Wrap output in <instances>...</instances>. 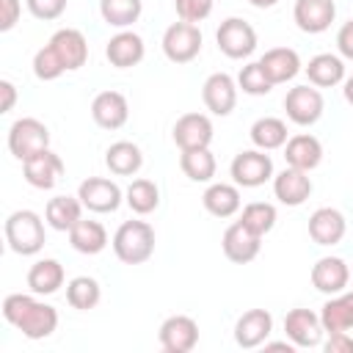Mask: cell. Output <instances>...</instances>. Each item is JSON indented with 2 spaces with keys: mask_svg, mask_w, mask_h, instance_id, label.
Wrapping results in <instances>:
<instances>
[{
  "mask_svg": "<svg viewBox=\"0 0 353 353\" xmlns=\"http://www.w3.org/2000/svg\"><path fill=\"white\" fill-rule=\"evenodd\" d=\"M3 317L17 331H22V336H28V339H47L58 328V312H55V306L39 301L33 295H22V292L6 295V301H3Z\"/></svg>",
  "mask_w": 353,
  "mask_h": 353,
  "instance_id": "6da1fadb",
  "label": "cell"
},
{
  "mask_svg": "<svg viewBox=\"0 0 353 353\" xmlns=\"http://www.w3.org/2000/svg\"><path fill=\"white\" fill-rule=\"evenodd\" d=\"M6 243L14 254L19 256H33L44 248L47 243V234H44V221L39 212L33 210H17L6 218Z\"/></svg>",
  "mask_w": 353,
  "mask_h": 353,
  "instance_id": "7a4b0ae2",
  "label": "cell"
},
{
  "mask_svg": "<svg viewBox=\"0 0 353 353\" xmlns=\"http://www.w3.org/2000/svg\"><path fill=\"white\" fill-rule=\"evenodd\" d=\"M113 254L124 265H143L154 254V229L146 221H124L113 234Z\"/></svg>",
  "mask_w": 353,
  "mask_h": 353,
  "instance_id": "3957f363",
  "label": "cell"
},
{
  "mask_svg": "<svg viewBox=\"0 0 353 353\" xmlns=\"http://www.w3.org/2000/svg\"><path fill=\"white\" fill-rule=\"evenodd\" d=\"M44 149H50V130L44 121L33 119V116H25V119H17L8 130V152L17 157V160H30L36 154H41Z\"/></svg>",
  "mask_w": 353,
  "mask_h": 353,
  "instance_id": "277c9868",
  "label": "cell"
},
{
  "mask_svg": "<svg viewBox=\"0 0 353 353\" xmlns=\"http://www.w3.org/2000/svg\"><path fill=\"white\" fill-rule=\"evenodd\" d=\"M163 52L174 63H190L201 52V30L193 22H171L163 33Z\"/></svg>",
  "mask_w": 353,
  "mask_h": 353,
  "instance_id": "5b68a950",
  "label": "cell"
},
{
  "mask_svg": "<svg viewBox=\"0 0 353 353\" xmlns=\"http://www.w3.org/2000/svg\"><path fill=\"white\" fill-rule=\"evenodd\" d=\"M323 94L317 85L312 83H303V85H295L287 91L284 97V110H287V119L298 127H312L314 121H320L323 116Z\"/></svg>",
  "mask_w": 353,
  "mask_h": 353,
  "instance_id": "8992f818",
  "label": "cell"
},
{
  "mask_svg": "<svg viewBox=\"0 0 353 353\" xmlns=\"http://www.w3.org/2000/svg\"><path fill=\"white\" fill-rule=\"evenodd\" d=\"M229 174L237 188H259L273 176V160L262 149H245L234 154Z\"/></svg>",
  "mask_w": 353,
  "mask_h": 353,
  "instance_id": "52a82bcc",
  "label": "cell"
},
{
  "mask_svg": "<svg viewBox=\"0 0 353 353\" xmlns=\"http://www.w3.org/2000/svg\"><path fill=\"white\" fill-rule=\"evenodd\" d=\"M215 41L226 58H248L256 50V30L245 19L229 17L215 30Z\"/></svg>",
  "mask_w": 353,
  "mask_h": 353,
  "instance_id": "ba28073f",
  "label": "cell"
},
{
  "mask_svg": "<svg viewBox=\"0 0 353 353\" xmlns=\"http://www.w3.org/2000/svg\"><path fill=\"white\" fill-rule=\"evenodd\" d=\"M77 199H80L83 207L91 210V212H116L119 204L124 201V193H121V188H119L113 179L88 176V179L80 182Z\"/></svg>",
  "mask_w": 353,
  "mask_h": 353,
  "instance_id": "9c48e42d",
  "label": "cell"
},
{
  "mask_svg": "<svg viewBox=\"0 0 353 353\" xmlns=\"http://www.w3.org/2000/svg\"><path fill=\"white\" fill-rule=\"evenodd\" d=\"M157 336L165 353H190L199 345V323L188 314H171L163 320Z\"/></svg>",
  "mask_w": 353,
  "mask_h": 353,
  "instance_id": "30bf717a",
  "label": "cell"
},
{
  "mask_svg": "<svg viewBox=\"0 0 353 353\" xmlns=\"http://www.w3.org/2000/svg\"><path fill=\"white\" fill-rule=\"evenodd\" d=\"M201 99L210 113L229 116L237 105V83L226 72H212L201 85Z\"/></svg>",
  "mask_w": 353,
  "mask_h": 353,
  "instance_id": "8fae6325",
  "label": "cell"
},
{
  "mask_svg": "<svg viewBox=\"0 0 353 353\" xmlns=\"http://www.w3.org/2000/svg\"><path fill=\"white\" fill-rule=\"evenodd\" d=\"M284 334L295 347H314L323 339L320 314L312 309H290L284 317Z\"/></svg>",
  "mask_w": 353,
  "mask_h": 353,
  "instance_id": "7c38bea8",
  "label": "cell"
},
{
  "mask_svg": "<svg viewBox=\"0 0 353 353\" xmlns=\"http://www.w3.org/2000/svg\"><path fill=\"white\" fill-rule=\"evenodd\" d=\"M270 331H273V314L268 309H248L234 323V342L251 350V347L265 345Z\"/></svg>",
  "mask_w": 353,
  "mask_h": 353,
  "instance_id": "4fadbf2b",
  "label": "cell"
},
{
  "mask_svg": "<svg viewBox=\"0 0 353 353\" xmlns=\"http://www.w3.org/2000/svg\"><path fill=\"white\" fill-rule=\"evenodd\" d=\"M212 121L204 113H182L174 124V143L185 149H204L212 143Z\"/></svg>",
  "mask_w": 353,
  "mask_h": 353,
  "instance_id": "5bb4252c",
  "label": "cell"
},
{
  "mask_svg": "<svg viewBox=\"0 0 353 353\" xmlns=\"http://www.w3.org/2000/svg\"><path fill=\"white\" fill-rule=\"evenodd\" d=\"M221 248H223V254H226L229 262L245 265V262L256 259V254L262 248V237L254 234V232H248L240 221H234L232 226H226V232L221 237Z\"/></svg>",
  "mask_w": 353,
  "mask_h": 353,
  "instance_id": "9a60e30c",
  "label": "cell"
},
{
  "mask_svg": "<svg viewBox=\"0 0 353 353\" xmlns=\"http://www.w3.org/2000/svg\"><path fill=\"white\" fill-rule=\"evenodd\" d=\"M350 281V268L339 256H320L312 265V284L323 295H339L347 290Z\"/></svg>",
  "mask_w": 353,
  "mask_h": 353,
  "instance_id": "2e32d148",
  "label": "cell"
},
{
  "mask_svg": "<svg viewBox=\"0 0 353 353\" xmlns=\"http://www.w3.org/2000/svg\"><path fill=\"white\" fill-rule=\"evenodd\" d=\"M334 17H336L334 0H295V8H292V19L303 33L328 30Z\"/></svg>",
  "mask_w": 353,
  "mask_h": 353,
  "instance_id": "e0dca14e",
  "label": "cell"
},
{
  "mask_svg": "<svg viewBox=\"0 0 353 353\" xmlns=\"http://www.w3.org/2000/svg\"><path fill=\"white\" fill-rule=\"evenodd\" d=\"M91 116L102 130H119L130 119V105L121 91H99L91 102Z\"/></svg>",
  "mask_w": 353,
  "mask_h": 353,
  "instance_id": "ac0fdd59",
  "label": "cell"
},
{
  "mask_svg": "<svg viewBox=\"0 0 353 353\" xmlns=\"http://www.w3.org/2000/svg\"><path fill=\"white\" fill-rule=\"evenodd\" d=\"M22 174H25V182L28 185H33L39 190H50L63 176V160L55 152L44 149L41 154H36V157H30V160L22 163Z\"/></svg>",
  "mask_w": 353,
  "mask_h": 353,
  "instance_id": "d6986e66",
  "label": "cell"
},
{
  "mask_svg": "<svg viewBox=\"0 0 353 353\" xmlns=\"http://www.w3.org/2000/svg\"><path fill=\"white\" fill-rule=\"evenodd\" d=\"M273 193L281 204L287 207H301L309 196H312V179H309V171H301V168H292L287 165L284 171H279L273 176Z\"/></svg>",
  "mask_w": 353,
  "mask_h": 353,
  "instance_id": "ffe728a7",
  "label": "cell"
},
{
  "mask_svg": "<svg viewBox=\"0 0 353 353\" xmlns=\"http://www.w3.org/2000/svg\"><path fill=\"white\" fill-rule=\"evenodd\" d=\"M347 232V221L334 207H320L309 215V237L317 245H336Z\"/></svg>",
  "mask_w": 353,
  "mask_h": 353,
  "instance_id": "44dd1931",
  "label": "cell"
},
{
  "mask_svg": "<svg viewBox=\"0 0 353 353\" xmlns=\"http://www.w3.org/2000/svg\"><path fill=\"white\" fill-rule=\"evenodd\" d=\"M50 44L58 52V58L63 61L66 72H74V69L85 66V61H88V41H85V36L77 28H61V30H55L52 39H50Z\"/></svg>",
  "mask_w": 353,
  "mask_h": 353,
  "instance_id": "7402d4cb",
  "label": "cell"
},
{
  "mask_svg": "<svg viewBox=\"0 0 353 353\" xmlns=\"http://www.w3.org/2000/svg\"><path fill=\"white\" fill-rule=\"evenodd\" d=\"M143 55H146L143 39L138 33H132V30H119L116 36H110V41L105 47V58L116 69H130V66L141 63Z\"/></svg>",
  "mask_w": 353,
  "mask_h": 353,
  "instance_id": "603a6c76",
  "label": "cell"
},
{
  "mask_svg": "<svg viewBox=\"0 0 353 353\" xmlns=\"http://www.w3.org/2000/svg\"><path fill=\"white\" fill-rule=\"evenodd\" d=\"M284 160L292 168L312 171L323 160V143L314 135H309V132H298V135L287 138V143H284Z\"/></svg>",
  "mask_w": 353,
  "mask_h": 353,
  "instance_id": "cb8c5ba5",
  "label": "cell"
},
{
  "mask_svg": "<svg viewBox=\"0 0 353 353\" xmlns=\"http://www.w3.org/2000/svg\"><path fill=\"white\" fill-rule=\"evenodd\" d=\"M259 63H262V69H265V74L270 77L273 85L292 80V77L303 69V66H301V55H298L292 47H273V50H268V52L259 58Z\"/></svg>",
  "mask_w": 353,
  "mask_h": 353,
  "instance_id": "d4e9b609",
  "label": "cell"
},
{
  "mask_svg": "<svg viewBox=\"0 0 353 353\" xmlns=\"http://www.w3.org/2000/svg\"><path fill=\"white\" fill-rule=\"evenodd\" d=\"M303 72L309 83L317 88H331L336 83H345V61L334 52H317L314 58H309Z\"/></svg>",
  "mask_w": 353,
  "mask_h": 353,
  "instance_id": "484cf974",
  "label": "cell"
},
{
  "mask_svg": "<svg viewBox=\"0 0 353 353\" xmlns=\"http://www.w3.org/2000/svg\"><path fill=\"white\" fill-rule=\"evenodd\" d=\"M66 273L58 259H36L28 270V287L33 295H52L63 287Z\"/></svg>",
  "mask_w": 353,
  "mask_h": 353,
  "instance_id": "4316f807",
  "label": "cell"
},
{
  "mask_svg": "<svg viewBox=\"0 0 353 353\" xmlns=\"http://www.w3.org/2000/svg\"><path fill=\"white\" fill-rule=\"evenodd\" d=\"M69 243H72L74 251L94 256V254L105 251V245H108V232H105V226H102L99 221L80 218V221L69 229Z\"/></svg>",
  "mask_w": 353,
  "mask_h": 353,
  "instance_id": "83f0119b",
  "label": "cell"
},
{
  "mask_svg": "<svg viewBox=\"0 0 353 353\" xmlns=\"http://www.w3.org/2000/svg\"><path fill=\"white\" fill-rule=\"evenodd\" d=\"M105 165L110 168V174L116 176H132L141 171L143 165V154L132 141H116L108 146L105 152Z\"/></svg>",
  "mask_w": 353,
  "mask_h": 353,
  "instance_id": "f1b7e54d",
  "label": "cell"
},
{
  "mask_svg": "<svg viewBox=\"0 0 353 353\" xmlns=\"http://www.w3.org/2000/svg\"><path fill=\"white\" fill-rule=\"evenodd\" d=\"M204 210L215 218H232L237 210H240V190L237 185H229V182H212L204 196Z\"/></svg>",
  "mask_w": 353,
  "mask_h": 353,
  "instance_id": "f546056e",
  "label": "cell"
},
{
  "mask_svg": "<svg viewBox=\"0 0 353 353\" xmlns=\"http://www.w3.org/2000/svg\"><path fill=\"white\" fill-rule=\"evenodd\" d=\"M44 218L55 232H69L83 218V201L77 196H55L47 201Z\"/></svg>",
  "mask_w": 353,
  "mask_h": 353,
  "instance_id": "4dcf8cb0",
  "label": "cell"
},
{
  "mask_svg": "<svg viewBox=\"0 0 353 353\" xmlns=\"http://www.w3.org/2000/svg\"><path fill=\"white\" fill-rule=\"evenodd\" d=\"M287 138H290L287 135V124L281 119H276V116H262V119H256L251 124V141L262 152H270V149L284 146Z\"/></svg>",
  "mask_w": 353,
  "mask_h": 353,
  "instance_id": "1f68e13d",
  "label": "cell"
},
{
  "mask_svg": "<svg viewBox=\"0 0 353 353\" xmlns=\"http://www.w3.org/2000/svg\"><path fill=\"white\" fill-rule=\"evenodd\" d=\"M179 168L190 182H210L215 176V154L210 152V146L185 149L179 154Z\"/></svg>",
  "mask_w": 353,
  "mask_h": 353,
  "instance_id": "d6a6232c",
  "label": "cell"
},
{
  "mask_svg": "<svg viewBox=\"0 0 353 353\" xmlns=\"http://www.w3.org/2000/svg\"><path fill=\"white\" fill-rule=\"evenodd\" d=\"M143 11V0H99V14L110 28L127 30L132 22H138Z\"/></svg>",
  "mask_w": 353,
  "mask_h": 353,
  "instance_id": "836d02e7",
  "label": "cell"
},
{
  "mask_svg": "<svg viewBox=\"0 0 353 353\" xmlns=\"http://www.w3.org/2000/svg\"><path fill=\"white\" fill-rule=\"evenodd\" d=\"M124 201L130 204V210L132 212H138V215H149V212H154L157 210V204H160V190H157V185L152 182V179H132L130 182V188L124 190Z\"/></svg>",
  "mask_w": 353,
  "mask_h": 353,
  "instance_id": "e575fe53",
  "label": "cell"
},
{
  "mask_svg": "<svg viewBox=\"0 0 353 353\" xmlns=\"http://www.w3.org/2000/svg\"><path fill=\"white\" fill-rule=\"evenodd\" d=\"M99 298H102V287L91 276H74L66 284V301H69L72 309L88 312V309H94L99 303Z\"/></svg>",
  "mask_w": 353,
  "mask_h": 353,
  "instance_id": "d590c367",
  "label": "cell"
},
{
  "mask_svg": "<svg viewBox=\"0 0 353 353\" xmlns=\"http://www.w3.org/2000/svg\"><path fill=\"white\" fill-rule=\"evenodd\" d=\"M240 223H243L248 232H254V234L265 237V234L276 226V207H273V204H268V201H251V204H245V207H243Z\"/></svg>",
  "mask_w": 353,
  "mask_h": 353,
  "instance_id": "8d00e7d4",
  "label": "cell"
},
{
  "mask_svg": "<svg viewBox=\"0 0 353 353\" xmlns=\"http://www.w3.org/2000/svg\"><path fill=\"white\" fill-rule=\"evenodd\" d=\"M237 88H243V91L251 94V97H265V94H270L273 83H270V77L265 74L262 63H259V61H251V63H245V66L240 69V74H237Z\"/></svg>",
  "mask_w": 353,
  "mask_h": 353,
  "instance_id": "74e56055",
  "label": "cell"
},
{
  "mask_svg": "<svg viewBox=\"0 0 353 353\" xmlns=\"http://www.w3.org/2000/svg\"><path fill=\"white\" fill-rule=\"evenodd\" d=\"M66 72V66H63V61L58 58V52L52 50V44L47 41L41 50H36V55H33V74L39 77V80H58L61 74Z\"/></svg>",
  "mask_w": 353,
  "mask_h": 353,
  "instance_id": "f35d334b",
  "label": "cell"
},
{
  "mask_svg": "<svg viewBox=\"0 0 353 353\" xmlns=\"http://www.w3.org/2000/svg\"><path fill=\"white\" fill-rule=\"evenodd\" d=\"M320 323H323V331H328V334L353 328L350 314H347V309H345V303H342L339 295H331V298L323 303V309H320Z\"/></svg>",
  "mask_w": 353,
  "mask_h": 353,
  "instance_id": "ab89813d",
  "label": "cell"
},
{
  "mask_svg": "<svg viewBox=\"0 0 353 353\" xmlns=\"http://www.w3.org/2000/svg\"><path fill=\"white\" fill-rule=\"evenodd\" d=\"M174 8H176L179 19L196 25L212 14V0H174Z\"/></svg>",
  "mask_w": 353,
  "mask_h": 353,
  "instance_id": "60d3db41",
  "label": "cell"
},
{
  "mask_svg": "<svg viewBox=\"0 0 353 353\" xmlns=\"http://www.w3.org/2000/svg\"><path fill=\"white\" fill-rule=\"evenodd\" d=\"M28 3V11L36 17V19H58L63 11H66V0H25Z\"/></svg>",
  "mask_w": 353,
  "mask_h": 353,
  "instance_id": "b9f144b4",
  "label": "cell"
},
{
  "mask_svg": "<svg viewBox=\"0 0 353 353\" xmlns=\"http://www.w3.org/2000/svg\"><path fill=\"white\" fill-rule=\"evenodd\" d=\"M22 14V3L19 0H0V30H11L19 22Z\"/></svg>",
  "mask_w": 353,
  "mask_h": 353,
  "instance_id": "7bdbcfd3",
  "label": "cell"
},
{
  "mask_svg": "<svg viewBox=\"0 0 353 353\" xmlns=\"http://www.w3.org/2000/svg\"><path fill=\"white\" fill-rule=\"evenodd\" d=\"M325 353H353V336H347V331H334V334H328Z\"/></svg>",
  "mask_w": 353,
  "mask_h": 353,
  "instance_id": "ee69618b",
  "label": "cell"
},
{
  "mask_svg": "<svg viewBox=\"0 0 353 353\" xmlns=\"http://www.w3.org/2000/svg\"><path fill=\"white\" fill-rule=\"evenodd\" d=\"M336 50L342 52V58H350L353 61V19H347L339 33H336Z\"/></svg>",
  "mask_w": 353,
  "mask_h": 353,
  "instance_id": "f6af8a7d",
  "label": "cell"
},
{
  "mask_svg": "<svg viewBox=\"0 0 353 353\" xmlns=\"http://www.w3.org/2000/svg\"><path fill=\"white\" fill-rule=\"evenodd\" d=\"M0 91H3V105H0V113H8L17 102V88L11 80H0Z\"/></svg>",
  "mask_w": 353,
  "mask_h": 353,
  "instance_id": "bcb514c9",
  "label": "cell"
},
{
  "mask_svg": "<svg viewBox=\"0 0 353 353\" xmlns=\"http://www.w3.org/2000/svg\"><path fill=\"white\" fill-rule=\"evenodd\" d=\"M265 350H268V353H276V350H287V353H292L295 345H292V342H265Z\"/></svg>",
  "mask_w": 353,
  "mask_h": 353,
  "instance_id": "7dc6e473",
  "label": "cell"
},
{
  "mask_svg": "<svg viewBox=\"0 0 353 353\" xmlns=\"http://www.w3.org/2000/svg\"><path fill=\"white\" fill-rule=\"evenodd\" d=\"M339 298H342V303H345V309H347V314H350V323H353V290L339 292Z\"/></svg>",
  "mask_w": 353,
  "mask_h": 353,
  "instance_id": "c3c4849f",
  "label": "cell"
},
{
  "mask_svg": "<svg viewBox=\"0 0 353 353\" xmlns=\"http://www.w3.org/2000/svg\"><path fill=\"white\" fill-rule=\"evenodd\" d=\"M342 94H345V99L353 105V74H350V77H345V88H342Z\"/></svg>",
  "mask_w": 353,
  "mask_h": 353,
  "instance_id": "681fc988",
  "label": "cell"
},
{
  "mask_svg": "<svg viewBox=\"0 0 353 353\" xmlns=\"http://www.w3.org/2000/svg\"><path fill=\"white\" fill-rule=\"evenodd\" d=\"M254 8H270V6H276L279 0H248Z\"/></svg>",
  "mask_w": 353,
  "mask_h": 353,
  "instance_id": "f907efd6",
  "label": "cell"
}]
</instances>
